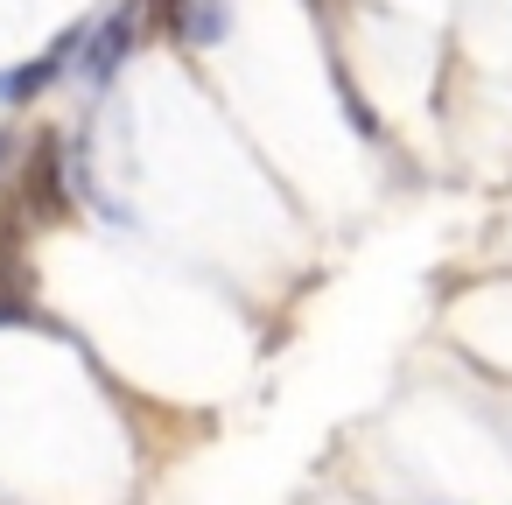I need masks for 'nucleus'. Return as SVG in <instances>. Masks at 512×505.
Here are the masks:
<instances>
[{
	"instance_id": "f257e3e1",
	"label": "nucleus",
	"mask_w": 512,
	"mask_h": 505,
	"mask_svg": "<svg viewBox=\"0 0 512 505\" xmlns=\"http://www.w3.org/2000/svg\"><path fill=\"white\" fill-rule=\"evenodd\" d=\"M29 211H64V155H57V141H36V155H29Z\"/></svg>"
},
{
	"instance_id": "f03ea898",
	"label": "nucleus",
	"mask_w": 512,
	"mask_h": 505,
	"mask_svg": "<svg viewBox=\"0 0 512 505\" xmlns=\"http://www.w3.org/2000/svg\"><path fill=\"white\" fill-rule=\"evenodd\" d=\"M169 22L183 43H218L225 36V0H169Z\"/></svg>"
},
{
	"instance_id": "7ed1b4c3",
	"label": "nucleus",
	"mask_w": 512,
	"mask_h": 505,
	"mask_svg": "<svg viewBox=\"0 0 512 505\" xmlns=\"http://www.w3.org/2000/svg\"><path fill=\"white\" fill-rule=\"evenodd\" d=\"M71 50H78V36H64V43H57L50 57H36L29 71H8V78H0V99H36V92L64 71V57H71Z\"/></svg>"
},
{
	"instance_id": "20e7f679",
	"label": "nucleus",
	"mask_w": 512,
	"mask_h": 505,
	"mask_svg": "<svg viewBox=\"0 0 512 505\" xmlns=\"http://www.w3.org/2000/svg\"><path fill=\"white\" fill-rule=\"evenodd\" d=\"M127 43H134V15H113V22L92 36V57H85V71H92V78H113V71H120V57H127Z\"/></svg>"
},
{
	"instance_id": "39448f33",
	"label": "nucleus",
	"mask_w": 512,
	"mask_h": 505,
	"mask_svg": "<svg viewBox=\"0 0 512 505\" xmlns=\"http://www.w3.org/2000/svg\"><path fill=\"white\" fill-rule=\"evenodd\" d=\"M0 162H8V141H0Z\"/></svg>"
}]
</instances>
